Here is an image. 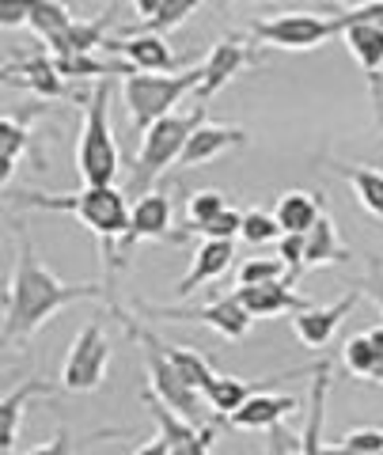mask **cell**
I'll return each instance as SVG.
<instances>
[{
    "mask_svg": "<svg viewBox=\"0 0 383 455\" xmlns=\"http://www.w3.org/2000/svg\"><path fill=\"white\" fill-rule=\"evenodd\" d=\"M304 254H307V235H281L277 243V259L289 266V284L304 274Z\"/></svg>",
    "mask_w": 383,
    "mask_h": 455,
    "instance_id": "8d00e7d4",
    "label": "cell"
},
{
    "mask_svg": "<svg viewBox=\"0 0 383 455\" xmlns=\"http://www.w3.org/2000/svg\"><path fill=\"white\" fill-rule=\"evenodd\" d=\"M353 259V251L342 243L338 235V224L331 212H323L319 224L307 232V254H304V266L307 269H319V266H346Z\"/></svg>",
    "mask_w": 383,
    "mask_h": 455,
    "instance_id": "cb8c5ba5",
    "label": "cell"
},
{
    "mask_svg": "<svg viewBox=\"0 0 383 455\" xmlns=\"http://www.w3.org/2000/svg\"><path fill=\"white\" fill-rule=\"evenodd\" d=\"M357 300H361V289H349L346 296H338V300L326 304V307L311 304L307 311H300V315H292V334L300 338V346H307V349H326Z\"/></svg>",
    "mask_w": 383,
    "mask_h": 455,
    "instance_id": "2e32d148",
    "label": "cell"
},
{
    "mask_svg": "<svg viewBox=\"0 0 383 455\" xmlns=\"http://www.w3.org/2000/svg\"><path fill=\"white\" fill-rule=\"evenodd\" d=\"M20 209H42V212H68L76 217L84 228H92L99 247H103V259L110 266L115 259V243H122L125 232H130V194H122L115 187H84L76 194H38V190H20L12 194Z\"/></svg>",
    "mask_w": 383,
    "mask_h": 455,
    "instance_id": "7a4b0ae2",
    "label": "cell"
},
{
    "mask_svg": "<svg viewBox=\"0 0 383 455\" xmlns=\"http://www.w3.org/2000/svg\"><path fill=\"white\" fill-rule=\"evenodd\" d=\"M300 410V403H296L292 395H274V391H259L247 398V406L239 410V414H232L228 421L235 425V429H277L281 418H289Z\"/></svg>",
    "mask_w": 383,
    "mask_h": 455,
    "instance_id": "7402d4cb",
    "label": "cell"
},
{
    "mask_svg": "<svg viewBox=\"0 0 383 455\" xmlns=\"http://www.w3.org/2000/svg\"><path fill=\"white\" fill-rule=\"evenodd\" d=\"M277 376H269V379H239V376H217L212 379V387L205 391V403L217 410L220 418H232V414H239V410L247 406V398L251 395H259V391H266L269 383H274Z\"/></svg>",
    "mask_w": 383,
    "mask_h": 455,
    "instance_id": "d4e9b609",
    "label": "cell"
},
{
    "mask_svg": "<svg viewBox=\"0 0 383 455\" xmlns=\"http://www.w3.org/2000/svg\"><path fill=\"white\" fill-rule=\"evenodd\" d=\"M172 217H175V205L164 190H152L145 197H137L133 212H130V232H125V239L118 243L115 259H110V269H122L125 259H130V251L140 243V239H175L172 235Z\"/></svg>",
    "mask_w": 383,
    "mask_h": 455,
    "instance_id": "8fae6325",
    "label": "cell"
},
{
    "mask_svg": "<svg viewBox=\"0 0 383 455\" xmlns=\"http://www.w3.org/2000/svg\"><path fill=\"white\" fill-rule=\"evenodd\" d=\"M197 8H202L197 0H160L156 16H152V20H140L137 27H130V31H133V35H160V38H164L167 31H175V27L187 23ZM130 31H125V35H130Z\"/></svg>",
    "mask_w": 383,
    "mask_h": 455,
    "instance_id": "4dcf8cb0",
    "label": "cell"
},
{
    "mask_svg": "<svg viewBox=\"0 0 383 455\" xmlns=\"http://www.w3.org/2000/svg\"><path fill=\"white\" fill-rule=\"evenodd\" d=\"M50 395H53V387L46 379H23L16 391L4 395V403H0V451L12 455V448H16L27 403H31V398H50Z\"/></svg>",
    "mask_w": 383,
    "mask_h": 455,
    "instance_id": "603a6c76",
    "label": "cell"
},
{
    "mask_svg": "<svg viewBox=\"0 0 383 455\" xmlns=\"http://www.w3.org/2000/svg\"><path fill=\"white\" fill-rule=\"evenodd\" d=\"M338 20H342V12H338ZM342 38L353 53V61L361 65V73L368 80V92H372V107H376V118L383 122V92H379V80H383V31L372 23H349L342 20Z\"/></svg>",
    "mask_w": 383,
    "mask_h": 455,
    "instance_id": "4fadbf2b",
    "label": "cell"
},
{
    "mask_svg": "<svg viewBox=\"0 0 383 455\" xmlns=\"http://www.w3.org/2000/svg\"><path fill=\"white\" fill-rule=\"evenodd\" d=\"M228 209H232L228 194H220V190H194L190 202H187V224H182V232H179V243H182L187 235H194L202 224L217 220L220 212H228Z\"/></svg>",
    "mask_w": 383,
    "mask_h": 455,
    "instance_id": "1f68e13d",
    "label": "cell"
},
{
    "mask_svg": "<svg viewBox=\"0 0 383 455\" xmlns=\"http://www.w3.org/2000/svg\"><path fill=\"white\" fill-rule=\"evenodd\" d=\"M274 281H289V266L281 259H247L239 266L235 284L239 289H254V284H274Z\"/></svg>",
    "mask_w": 383,
    "mask_h": 455,
    "instance_id": "836d02e7",
    "label": "cell"
},
{
    "mask_svg": "<svg viewBox=\"0 0 383 455\" xmlns=\"http://www.w3.org/2000/svg\"><path fill=\"white\" fill-rule=\"evenodd\" d=\"M342 361L353 376L361 379H372V383H383V357L372 349V341H368V334H353L346 338L342 346Z\"/></svg>",
    "mask_w": 383,
    "mask_h": 455,
    "instance_id": "d6a6232c",
    "label": "cell"
},
{
    "mask_svg": "<svg viewBox=\"0 0 383 455\" xmlns=\"http://www.w3.org/2000/svg\"><path fill=\"white\" fill-rule=\"evenodd\" d=\"M42 114V107H31V110H20V114H4L0 118V148H4V182L12 179L16 164L27 156L31 148V122Z\"/></svg>",
    "mask_w": 383,
    "mask_h": 455,
    "instance_id": "4316f807",
    "label": "cell"
},
{
    "mask_svg": "<svg viewBox=\"0 0 383 455\" xmlns=\"http://www.w3.org/2000/svg\"><path fill=\"white\" fill-rule=\"evenodd\" d=\"M31 20V4H16V0H8V4H0V27L12 31V27H20Z\"/></svg>",
    "mask_w": 383,
    "mask_h": 455,
    "instance_id": "60d3db41",
    "label": "cell"
},
{
    "mask_svg": "<svg viewBox=\"0 0 383 455\" xmlns=\"http://www.w3.org/2000/svg\"><path fill=\"white\" fill-rule=\"evenodd\" d=\"M145 403L152 406V418H156V425H160V436L179 455H212V448H217V425H190V421H182L175 410H167L152 391H145Z\"/></svg>",
    "mask_w": 383,
    "mask_h": 455,
    "instance_id": "5bb4252c",
    "label": "cell"
},
{
    "mask_svg": "<svg viewBox=\"0 0 383 455\" xmlns=\"http://www.w3.org/2000/svg\"><path fill=\"white\" fill-rule=\"evenodd\" d=\"M194 235H202V239H212V243H232L235 235H243V212H239L235 205L228 212H220L217 220H209L202 224Z\"/></svg>",
    "mask_w": 383,
    "mask_h": 455,
    "instance_id": "d590c367",
    "label": "cell"
},
{
    "mask_svg": "<svg viewBox=\"0 0 383 455\" xmlns=\"http://www.w3.org/2000/svg\"><path fill=\"white\" fill-rule=\"evenodd\" d=\"M4 88H23V92H35L38 99H68V80L58 73V65H53L50 53H27V57H8L4 61ZM76 103L84 107L88 103V95H73Z\"/></svg>",
    "mask_w": 383,
    "mask_h": 455,
    "instance_id": "7c38bea8",
    "label": "cell"
},
{
    "mask_svg": "<svg viewBox=\"0 0 383 455\" xmlns=\"http://www.w3.org/2000/svg\"><path fill=\"white\" fill-rule=\"evenodd\" d=\"M323 455H357V451H349V448H342V444H326Z\"/></svg>",
    "mask_w": 383,
    "mask_h": 455,
    "instance_id": "7bdbcfd3",
    "label": "cell"
},
{
    "mask_svg": "<svg viewBox=\"0 0 383 455\" xmlns=\"http://www.w3.org/2000/svg\"><path fill=\"white\" fill-rule=\"evenodd\" d=\"M107 368H110V338L103 331V323L92 319L80 326L73 346H68V357L61 368V387L73 395H92L103 387Z\"/></svg>",
    "mask_w": 383,
    "mask_h": 455,
    "instance_id": "ba28073f",
    "label": "cell"
},
{
    "mask_svg": "<svg viewBox=\"0 0 383 455\" xmlns=\"http://www.w3.org/2000/svg\"><path fill=\"white\" fill-rule=\"evenodd\" d=\"M361 289H364L368 296H372V300L379 304V311H383V262H379V259L368 262V277H364Z\"/></svg>",
    "mask_w": 383,
    "mask_h": 455,
    "instance_id": "ab89813d",
    "label": "cell"
},
{
    "mask_svg": "<svg viewBox=\"0 0 383 455\" xmlns=\"http://www.w3.org/2000/svg\"><path fill=\"white\" fill-rule=\"evenodd\" d=\"M133 455H179L172 444H167V440L164 436H156V440H148V444H140Z\"/></svg>",
    "mask_w": 383,
    "mask_h": 455,
    "instance_id": "b9f144b4",
    "label": "cell"
},
{
    "mask_svg": "<svg viewBox=\"0 0 383 455\" xmlns=\"http://www.w3.org/2000/svg\"><path fill=\"white\" fill-rule=\"evenodd\" d=\"M331 361H315L311 364V395H307V418H304V433L296 436V455H323V410H326V395H331Z\"/></svg>",
    "mask_w": 383,
    "mask_h": 455,
    "instance_id": "e0dca14e",
    "label": "cell"
},
{
    "mask_svg": "<svg viewBox=\"0 0 383 455\" xmlns=\"http://www.w3.org/2000/svg\"><path fill=\"white\" fill-rule=\"evenodd\" d=\"M251 65H259V53H254L251 46V38L243 35H224L212 42V50L205 53V61H202V88H197V107L209 103L212 95H217L220 88H228V84L243 73V68Z\"/></svg>",
    "mask_w": 383,
    "mask_h": 455,
    "instance_id": "9c48e42d",
    "label": "cell"
},
{
    "mask_svg": "<svg viewBox=\"0 0 383 455\" xmlns=\"http://www.w3.org/2000/svg\"><path fill=\"white\" fill-rule=\"evenodd\" d=\"M342 20H349V23H372V27H379V31H383V0H368V4H361V8H349V12H342Z\"/></svg>",
    "mask_w": 383,
    "mask_h": 455,
    "instance_id": "74e56055",
    "label": "cell"
},
{
    "mask_svg": "<svg viewBox=\"0 0 383 455\" xmlns=\"http://www.w3.org/2000/svg\"><path fill=\"white\" fill-rule=\"evenodd\" d=\"M379 92H383V80H379Z\"/></svg>",
    "mask_w": 383,
    "mask_h": 455,
    "instance_id": "ee69618b",
    "label": "cell"
},
{
    "mask_svg": "<svg viewBox=\"0 0 383 455\" xmlns=\"http://www.w3.org/2000/svg\"><path fill=\"white\" fill-rule=\"evenodd\" d=\"M16 235H20V262L12 269V281L4 289V349H23L27 341H31L53 315H61L68 304L110 300V307H118L107 284H95V281L68 284L53 274V269L42 266L35 259L31 235H27L23 224L16 228Z\"/></svg>",
    "mask_w": 383,
    "mask_h": 455,
    "instance_id": "6da1fadb",
    "label": "cell"
},
{
    "mask_svg": "<svg viewBox=\"0 0 383 455\" xmlns=\"http://www.w3.org/2000/svg\"><path fill=\"white\" fill-rule=\"evenodd\" d=\"M197 88H202V65L182 68V73H172V76H152V73L125 76L122 95H125V110H130V125L145 137L156 122L179 114L175 107Z\"/></svg>",
    "mask_w": 383,
    "mask_h": 455,
    "instance_id": "8992f818",
    "label": "cell"
},
{
    "mask_svg": "<svg viewBox=\"0 0 383 455\" xmlns=\"http://www.w3.org/2000/svg\"><path fill=\"white\" fill-rule=\"evenodd\" d=\"M110 53H118L125 65L133 68V73H152V76H172L179 57L175 50L167 46L160 35H122V38H110L107 42Z\"/></svg>",
    "mask_w": 383,
    "mask_h": 455,
    "instance_id": "9a60e30c",
    "label": "cell"
},
{
    "mask_svg": "<svg viewBox=\"0 0 383 455\" xmlns=\"http://www.w3.org/2000/svg\"><path fill=\"white\" fill-rule=\"evenodd\" d=\"M148 315L156 319H172V323H202V326H212L220 338L228 341H243L251 334V311L239 304V296L228 292V296H217L212 304L205 307H145Z\"/></svg>",
    "mask_w": 383,
    "mask_h": 455,
    "instance_id": "30bf717a",
    "label": "cell"
},
{
    "mask_svg": "<svg viewBox=\"0 0 383 455\" xmlns=\"http://www.w3.org/2000/svg\"><path fill=\"white\" fill-rule=\"evenodd\" d=\"M205 122H209L205 107H194L187 114H172V118L156 122L152 130L140 137V152H137V164H133V175H130V187H125V194H130V197L152 194V182L160 179L167 167H175L182 160L190 137L202 130Z\"/></svg>",
    "mask_w": 383,
    "mask_h": 455,
    "instance_id": "5b68a950",
    "label": "cell"
},
{
    "mask_svg": "<svg viewBox=\"0 0 383 455\" xmlns=\"http://www.w3.org/2000/svg\"><path fill=\"white\" fill-rule=\"evenodd\" d=\"M247 145V130L243 125H217V122H205L202 130L190 137L187 152H182L179 167H205L212 164L217 156H224L228 148H243Z\"/></svg>",
    "mask_w": 383,
    "mask_h": 455,
    "instance_id": "d6986e66",
    "label": "cell"
},
{
    "mask_svg": "<svg viewBox=\"0 0 383 455\" xmlns=\"http://www.w3.org/2000/svg\"><path fill=\"white\" fill-rule=\"evenodd\" d=\"M281 224L274 212H262V209H247L243 212V235L239 239H247L251 247H266V243H281Z\"/></svg>",
    "mask_w": 383,
    "mask_h": 455,
    "instance_id": "e575fe53",
    "label": "cell"
},
{
    "mask_svg": "<svg viewBox=\"0 0 383 455\" xmlns=\"http://www.w3.org/2000/svg\"><path fill=\"white\" fill-rule=\"evenodd\" d=\"M107 27H110V12H103V16H95V20H76L73 31L50 46V53L53 57H84V53L107 50V42H110Z\"/></svg>",
    "mask_w": 383,
    "mask_h": 455,
    "instance_id": "484cf974",
    "label": "cell"
},
{
    "mask_svg": "<svg viewBox=\"0 0 383 455\" xmlns=\"http://www.w3.org/2000/svg\"><path fill=\"white\" fill-rule=\"evenodd\" d=\"M232 259H235L232 243H212V239H202V247L194 251L187 277L179 281V289H175V292H179V296H190V292L202 289V284L217 281L220 274H228V269H232Z\"/></svg>",
    "mask_w": 383,
    "mask_h": 455,
    "instance_id": "44dd1931",
    "label": "cell"
},
{
    "mask_svg": "<svg viewBox=\"0 0 383 455\" xmlns=\"http://www.w3.org/2000/svg\"><path fill=\"white\" fill-rule=\"evenodd\" d=\"M76 448H73V436H68V429L61 425L58 433H53V440H46V444H38V448H31L27 455H73Z\"/></svg>",
    "mask_w": 383,
    "mask_h": 455,
    "instance_id": "f35d334b",
    "label": "cell"
},
{
    "mask_svg": "<svg viewBox=\"0 0 383 455\" xmlns=\"http://www.w3.org/2000/svg\"><path fill=\"white\" fill-rule=\"evenodd\" d=\"M115 315L122 319L125 326V334H130L140 353H145V372H148V391L160 398V403L167 410H175V414L182 421H190V425H209L205 421V395L190 387L187 379L179 376V368L164 357V349H160V334L148 331V326H137V319L130 315L125 307H115Z\"/></svg>",
    "mask_w": 383,
    "mask_h": 455,
    "instance_id": "277c9868",
    "label": "cell"
},
{
    "mask_svg": "<svg viewBox=\"0 0 383 455\" xmlns=\"http://www.w3.org/2000/svg\"><path fill=\"white\" fill-rule=\"evenodd\" d=\"M323 212H326L323 194H315V190H285L274 205V217L285 235H307L311 228L319 224Z\"/></svg>",
    "mask_w": 383,
    "mask_h": 455,
    "instance_id": "ffe728a7",
    "label": "cell"
},
{
    "mask_svg": "<svg viewBox=\"0 0 383 455\" xmlns=\"http://www.w3.org/2000/svg\"><path fill=\"white\" fill-rule=\"evenodd\" d=\"M160 349H164V357L179 368V376L187 379L190 387H197L202 395L212 387V379H217V372H212V364H209V361H205L194 346H172V341H164V338H160Z\"/></svg>",
    "mask_w": 383,
    "mask_h": 455,
    "instance_id": "f546056e",
    "label": "cell"
},
{
    "mask_svg": "<svg viewBox=\"0 0 383 455\" xmlns=\"http://www.w3.org/2000/svg\"><path fill=\"white\" fill-rule=\"evenodd\" d=\"M73 23H76L73 8L61 4V0H35V4H31V20H27V27H31V31L46 42V46H53L58 38H65L68 31H73Z\"/></svg>",
    "mask_w": 383,
    "mask_h": 455,
    "instance_id": "f1b7e54d",
    "label": "cell"
},
{
    "mask_svg": "<svg viewBox=\"0 0 383 455\" xmlns=\"http://www.w3.org/2000/svg\"><path fill=\"white\" fill-rule=\"evenodd\" d=\"M342 31L346 27H342V20H338V12L334 16H319V12L296 8V12H277V16H269V20H254L251 23V42H262V46H269V50L304 53V50L326 46V42L338 38Z\"/></svg>",
    "mask_w": 383,
    "mask_h": 455,
    "instance_id": "52a82bcc",
    "label": "cell"
},
{
    "mask_svg": "<svg viewBox=\"0 0 383 455\" xmlns=\"http://www.w3.org/2000/svg\"><path fill=\"white\" fill-rule=\"evenodd\" d=\"M331 171H338V175L349 182V190L357 194V202L372 212V217L383 220V171H372L364 164H334V160H331Z\"/></svg>",
    "mask_w": 383,
    "mask_h": 455,
    "instance_id": "83f0119b",
    "label": "cell"
},
{
    "mask_svg": "<svg viewBox=\"0 0 383 455\" xmlns=\"http://www.w3.org/2000/svg\"><path fill=\"white\" fill-rule=\"evenodd\" d=\"M239 304L251 311V319H274V315H300L311 304L304 296L292 292L289 281H274V284H254V289H235Z\"/></svg>",
    "mask_w": 383,
    "mask_h": 455,
    "instance_id": "ac0fdd59",
    "label": "cell"
},
{
    "mask_svg": "<svg viewBox=\"0 0 383 455\" xmlns=\"http://www.w3.org/2000/svg\"><path fill=\"white\" fill-rule=\"evenodd\" d=\"M122 171V152L110 130V84L99 80L84 103V125L76 140V175L84 187H115Z\"/></svg>",
    "mask_w": 383,
    "mask_h": 455,
    "instance_id": "3957f363",
    "label": "cell"
}]
</instances>
